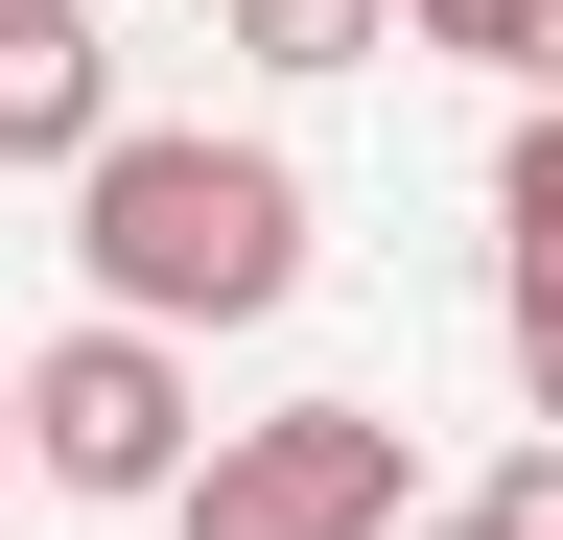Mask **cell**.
Returning <instances> with one entry per match:
<instances>
[{"instance_id": "obj_1", "label": "cell", "mask_w": 563, "mask_h": 540, "mask_svg": "<svg viewBox=\"0 0 563 540\" xmlns=\"http://www.w3.org/2000/svg\"><path fill=\"white\" fill-rule=\"evenodd\" d=\"M70 258H95L118 329H258V306H306V165L211 142V118H141L70 188Z\"/></svg>"}, {"instance_id": "obj_2", "label": "cell", "mask_w": 563, "mask_h": 540, "mask_svg": "<svg viewBox=\"0 0 563 540\" xmlns=\"http://www.w3.org/2000/svg\"><path fill=\"white\" fill-rule=\"evenodd\" d=\"M24 447H47V494H95V517H165L188 470H211V399H188V329H47L24 353Z\"/></svg>"}, {"instance_id": "obj_3", "label": "cell", "mask_w": 563, "mask_h": 540, "mask_svg": "<svg viewBox=\"0 0 563 540\" xmlns=\"http://www.w3.org/2000/svg\"><path fill=\"white\" fill-rule=\"evenodd\" d=\"M165 540H422V470H399L376 399H258V423H211Z\"/></svg>"}, {"instance_id": "obj_4", "label": "cell", "mask_w": 563, "mask_h": 540, "mask_svg": "<svg viewBox=\"0 0 563 540\" xmlns=\"http://www.w3.org/2000/svg\"><path fill=\"white\" fill-rule=\"evenodd\" d=\"M118 142H141V118H118V47H95V0H0V165L95 188Z\"/></svg>"}, {"instance_id": "obj_5", "label": "cell", "mask_w": 563, "mask_h": 540, "mask_svg": "<svg viewBox=\"0 0 563 540\" xmlns=\"http://www.w3.org/2000/svg\"><path fill=\"white\" fill-rule=\"evenodd\" d=\"M211 24H235L282 95H329V71H376V47H399V0H211Z\"/></svg>"}, {"instance_id": "obj_6", "label": "cell", "mask_w": 563, "mask_h": 540, "mask_svg": "<svg viewBox=\"0 0 563 540\" xmlns=\"http://www.w3.org/2000/svg\"><path fill=\"white\" fill-rule=\"evenodd\" d=\"M399 47H446V71H517V95H540V47H563V0H399Z\"/></svg>"}, {"instance_id": "obj_7", "label": "cell", "mask_w": 563, "mask_h": 540, "mask_svg": "<svg viewBox=\"0 0 563 540\" xmlns=\"http://www.w3.org/2000/svg\"><path fill=\"white\" fill-rule=\"evenodd\" d=\"M493 235L563 258V95H517V142H493Z\"/></svg>"}, {"instance_id": "obj_8", "label": "cell", "mask_w": 563, "mask_h": 540, "mask_svg": "<svg viewBox=\"0 0 563 540\" xmlns=\"http://www.w3.org/2000/svg\"><path fill=\"white\" fill-rule=\"evenodd\" d=\"M493 329H517V399L563 423V258H517V283H493Z\"/></svg>"}, {"instance_id": "obj_9", "label": "cell", "mask_w": 563, "mask_h": 540, "mask_svg": "<svg viewBox=\"0 0 563 540\" xmlns=\"http://www.w3.org/2000/svg\"><path fill=\"white\" fill-rule=\"evenodd\" d=\"M470 517H493V540H563V423H517V470H493Z\"/></svg>"}, {"instance_id": "obj_10", "label": "cell", "mask_w": 563, "mask_h": 540, "mask_svg": "<svg viewBox=\"0 0 563 540\" xmlns=\"http://www.w3.org/2000/svg\"><path fill=\"white\" fill-rule=\"evenodd\" d=\"M0 470H47V447H24V376H0Z\"/></svg>"}, {"instance_id": "obj_11", "label": "cell", "mask_w": 563, "mask_h": 540, "mask_svg": "<svg viewBox=\"0 0 563 540\" xmlns=\"http://www.w3.org/2000/svg\"><path fill=\"white\" fill-rule=\"evenodd\" d=\"M422 540H493V517H422Z\"/></svg>"}]
</instances>
